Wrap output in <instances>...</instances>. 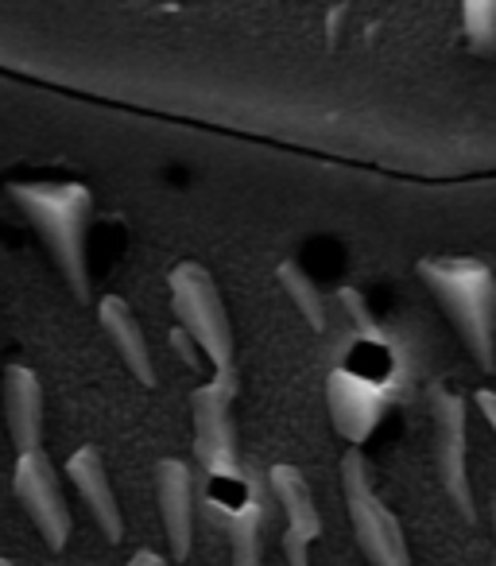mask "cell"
Instances as JSON below:
<instances>
[{
    "mask_svg": "<svg viewBox=\"0 0 496 566\" xmlns=\"http://www.w3.org/2000/svg\"><path fill=\"white\" fill-rule=\"evenodd\" d=\"M221 520L229 527V566H264V504L261 496H244L236 509L221 504Z\"/></svg>",
    "mask_w": 496,
    "mask_h": 566,
    "instance_id": "13",
    "label": "cell"
},
{
    "mask_svg": "<svg viewBox=\"0 0 496 566\" xmlns=\"http://www.w3.org/2000/svg\"><path fill=\"white\" fill-rule=\"evenodd\" d=\"M0 408H4V403H0Z\"/></svg>",
    "mask_w": 496,
    "mask_h": 566,
    "instance_id": "21",
    "label": "cell"
},
{
    "mask_svg": "<svg viewBox=\"0 0 496 566\" xmlns=\"http://www.w3.org/2000/svg\"><path fill=\"white\" fill-rule=\"evenodd\" d=\"M419 280L446 311L450 326L481 373H496V275L477 256H423Z\"/></svg>",
    "mask_w": 496,
    "mask_h": 566,
    "instance_id": "2",
    "label": "cell"
},
{
    "mask_svg": "<svg viewBox=\"0 0 496 566\" xmlns=\"http://www.w3.org/2000/svg\"><path fill=\"white\" fill-rule=\"evenodd\" d=\"M0 400H4V431H9L12 447H17V458L35 454L43 450V419H48V408H43V385L28 365H9L4 369V380H0Z\"/></svg>",
    "mask_w": 496,
    "mask_h": 566,
    "instance_id": "9",
    "label": "cell"
},
{
    "mask_svg": "<svg viewBox=\"0 0 496 566\" xmlns=\"http://www.w3.org/2000/svg\"><path fill=\"white\" fill-rule=\"evenodd\" d=\"M465 32L469 43L477 51H493L496 48V4H465Z\"/></svg>",
    "mask_w": 496,
    "mask_h": 566,
    "instance_id": "16",
    "label": "cell"
},
{
    "mask_svg": "<svg viewBox=\"0 0 496 566\" xmlns=\"http://www.w3.org/2000/svg\"><path fill=\"white\" fill-rule=\"evenodd\" d=\"M338 307L346 311V318L353 323V331H357V338H365V342H384L380 338V326H377V318H372V311H369V303H365V295L357 292V287H338Z\"/></svg>",
    "mask_w": 496,
    "mask_h": 566,
    "instance_id": "15",
    "label": "cell"
},
{
    "mask_svg": "<svg viewBox=\"0 0 496 566\" xmlns=\"http://www.w3.org/2000/svg\"><path fill=\"white\" fill-rule=\"evenodd\" d=\"M128 566H171V558H163L159 551H148V547H144V551H136V555L128 558Z\"/></svg>",
    "mask_w": 496,
    "mask_h": 566,
    "instance_id": "18",
    "label": "cell"
},
{
    "mask_svg": "<svg viewBox=\"0 0 496 566\" xmlns=\"http://www.w3.org/2000/svg\"><path fill=\"white\" fill-rule=\"evenodd\" d=\"M268 489L272 501L284 512V555L287 566H310V543L323 535V512L315 504L307 478L295 465L279 462L268 470Z\"/></svg>",
    "mask_w": 496,
    "mask_h": 566,
    "instance_id": "8",
    "label": "cell"
},
{
    "mask_svg": "<svg viewBox=\"0 0 496 566\" xmlns=\"http://www.w3.org/2000/svg\"><path fill=\"white\" fill-rule=\"evenodd\" d=\"M97 323L109 334L113 349L125 357V365L136 373L144 388H156V361H151V346L144 342V331L136 323L133 307H128L120 295H102L97 300Z\"/></svg>",
    "mask_w": 496,
    "mask_h": 566,
    "instance_id": "12",
    "label": "cell"
},
{
    "mask_svg": "<svg viewBox=\"0 0 496 566\" xmlns=\"http://www.w3.org/2000/svg\"><path fill=\"white\" fill-rule=\"evenodd\" d=\"M171 311L179 318V331L210 357L213 373H236L233 326H229L225 303L213 275L202 264L187 260L171 272Z\"/></svg>",
    "mask_w": 496,
    "mask_h": 566,
    "instance_id": "3",
    "label": "cell"
},
{
    "mask_svg": "<svg viewBox=\"0 0 496 566\" xmlns=\"http://www.w3.org/2000/svg\"><path fill=\"white\" fill-rule=\"evenodd\" d=\"M236 373H213L202 388L190 396V419H194V458L202 465V478L229 481L236 478Z\"/></svg>",
    "mask_w": 496,
    "mask_h": 566,
    "instance_id": "5",
    "label": "cell"
},
{
    "mask_svg": "<svg viewBox=\"0 0 496 566\" xmlns=\"http://www.w3.org/2000/svg\"><path fill=\"white\" fill-rule=\"evenodd\" d=\"M276 280L287 292V300L295 303V311L310 323V331H326V303H323V292H318V283L310 280L307 268L295 264V260H284V264L276 268Z\"/></svg>",
    "mask_w": 496,
    "mask_h": 566,
    "instance_id": "14",
    "label": "cell"
},
{
    "mask_svg": "<svg viewBox=\"0 0 496 566\" xmlns=\"http://www.w3.org/2000/svg\"><path fill=\"white\" fill-rule=\"evenodd\" d=\"M156 501L163 516L167 547L175 563H187L194 551V473L179 458H163L156 465Z\"/></svg>",
    "mask_w": 496,
    "mask_h": 566,
    "instance_id": "10",
    "label": "cell"
},
{
    "mask_svg": "<svg viewBox=\"0 0 496 566\" xmlns=\"http://www.w3.org/2000/svg\"><path fill=\"white\" fill-rule=\"evenodd\" d=\"M9 198L43 237L51 260L71 283L78 303H94V292H89L94 195H89V187H82V182H9Z\"/></svg>",
    "mask_w": 496,
    "mask_h": 566,
    "instance_id": "1",
    "label": "cell"
},
{
    "mask_svg": "<svg viewBox=\"0 0 496 566\" xmlns=\"http://www.w3.org/2000/svg\"><path fill=\"white\" fill-rule=\"evenodd\" d=\"M473 403H477L481 416H485V423L493 427V434H496V392H488V388H481V392L473 396Z\"/></svg>",
    "mask_w": 496,
    "mask_h": 566,
    "instance_id": "17",
    "label": "cell"
},
{
    "mask_svg": "<svg viewBox=\"0 0 496 566\" xmlns=\"http://www.w3.org/2000/svg\"><path fill=\"white\" fill-rule=\"evenodd\" d=\"M341 493H346L353 535L372 566H415L411 563V547H408V539H403L400 520H395V512L377 496V485H372L369 462H365L361 450H349V454L341 458Z\"/></svg>",
    "mask_w": 496,
    "mask_h": 566,
    "instance_id": "4",
    "label": "cell"
},
{
    "mask_svg": "<svg viewBox=\"0 0 496 566\" xmlns=\"http://www.w3.org/2000/svg\"><path fill=\"white\" fill-rule=\"evenodd\" d=\"M431 416H434V465H439L442 489L450 504L465 524L477 520V501H473L469 481V419H465V396L450 388L431 392Z\"/></svg>",
    "mask_w": 496,
    "mask_h": 566,
    "instance_id": "6",
    "label": "cell"
},
{
    "mask_svg": "<svg viewBox=\"0 0 496 566\" xmlns=\"http://www.w3.org/2000/svg\"><path fill=\"white\" fill-rule=\"evenodd\" d=\"M66 478L78 489L82 501H86L89 516H94V524L105 532V539L109 543L125 539V512H120V501L113 496V481H109V473H105L102 450L97 447L74 450V454L66 458Z\"/></svg>",
    "mask_w": 496,
    "mask_h": 566,
    "instance_id": "11",
    "label": "cell"
},
{
    "mask_svg": "<svg viewBox=\"0 0 496 566\" xmlns=\"http://www.w3.org/2000/svg\"><path fill=\"white\" fill-rule=\"evenodd\" d=\"M0 566H12V563H9V558H4V555H0Z\"/></svg>",
    "mask_w": 496,
    "mask_h": 566,
    "instance_id": "20",
    "label": "cell"
},
{
    "mask_svg": "<svg viewBox=\"0 0 496 566\" xmlns=\"http://www.w3.org/2000/svg\"><path fill=\"white\" fill-rule=\"evenodd\" d=\"M488 516H493V566H496V493H493V504H488Z\"/></svg>",
    "mask_w": 496,
    "mask_h": 566,
    "instance_id": "19",
    "label": "cell"
},
{
    "mask_svg": "<svg viewBox=\"0 0 496 566\" xmlns=\"http://www.w3.org/2000/svg\"><path fill=\"white\" fill-rule=\"evenodd\" d=\"M12 489H17V501L24 504L32 524L40 527L43 543L59 555V551L71 543L74 520H71V504H66V496H63V481H59V470L48 458V450L17 458Z\"/></svg>",
    "mask_w": 496,
    "mask_h": 566,
    "instance_id": "7",
    "label": "cell"
}]
</instances>
